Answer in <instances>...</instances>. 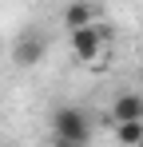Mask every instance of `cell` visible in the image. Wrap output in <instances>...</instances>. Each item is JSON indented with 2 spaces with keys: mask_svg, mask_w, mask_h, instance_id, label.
<instances>
[{
  "mask_svg": "<svg viewBox=\"0 0 143 147\" xmlns=\"http://www.w3.org/2000/svg\"><path fill=\"white\" fill-rule=\"evenodd\" d=\"M88 139H92V115L84 107H56L52 143L56 147H88Z\"/></svg>",
  "mask_w": 143,
  "mask_h": 147,
  "instance_id": "6da1fadb",
  "label": "cell"
},
{
  "mask_svg": "<svg viewBox=\"0 0 143 147\" xmlns=\"http://www.w3.org/2000/svg\"><path fill=\"white\" fill-rule=\"evenodd\" d=\"M68 40H72V56H76L80 64H92V60H99V56H103L107 28H103V24H88V28L68 32Z\"/></svg>",
  "mask_w": 143,
  "mask_h": 147,
  "instance_id": "7a4b0ae2",
  "label": "cell"
},
{
  "mask_svg": "<svg viewBox=\"0 0 143 147\" xmlns=\"http://www.w3.org/2000/svg\"><path fill=\"white\" fill-rule=\"evenodd\" d=\"M44 52H48V40H44V36H36V32H24L20 40L12 44V60H16L20 68H36V64L44 60Z\"/></svg>",
  "mask_w": 143,
  "mask_h": 147,
  "instance_id": "3957f363",
  "label": "cell"
},
{
  "mask_svg": "<svg viewBox=\"0 0 143 147\" xmlns=\"http://www.w3.org/2000/svg\"><path fill=\"white\" fill-rule=\"evenodd\" d=\"M60 20H64L68 32L88 28V24H95V4H92V0H68V4H64V12H60Z\"/></svg>",
  "mask_w": 143,
  "mask_h": 147,
  "instance_id": "277c9868",
  "label": "cell"
},
{
  "mask_svg": "<svg viewBox=\"0 0 143 147\" xmlns=\"http://www.w3.org/2000/svg\"><path fill=\"white\" fill-rule=\"evenodd\" d=\"M123 119H143V92H119L111 99V123Z\"/></svg>",
  "mask_w": 143,
  "mask_h": 147,
  "instance_id": "5b68a950",
  "label": "cell"
},
{
  "mask_svg": "<svg viewBox=\"0 0 143 147\" xmlns=\"http://www.w3.org/2000/svg\"><path fill=\"white\" fill-rule=\"evenodd\" d=\"M115 139H119V147H135L143 139V119H123V123H115Z\"/></svg>",
  "mask_w": 143,
  "mask_h": 147,
  "instance_id": "8992f818",
  "label": "cell"
},
{
  "mask_svg": "<svg viewBox=\"0 0 143 147\" xmlns=\"http://www.w3.org/2000/svg\"><path fill=\"white\" fill-rule=\"evenodd\" d=\"M135 147H143V139H139V143H135Z\"/></svg>",
  "mask_w": 143,
  "mask_h": 147,
  "instance_id": "52a82bcc",
  "label": "cell"
}]
</instances>
